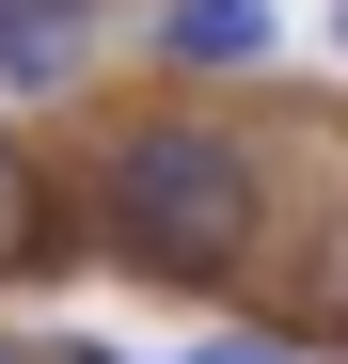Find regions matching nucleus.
I'll return each mask as SVG.
<instances>
[{
  "mask_svg": "<svg viewBox=\"0 0 348 364\" xmlns=\"http://www.w3.org/2000/svg\"><path fill=\"white\" fill-rule=\"evenodd\" d=\"M254 222H269V174L222 143V127H127L95 174V237L158 285H238L254 269Z\"/></svg>",
  "mask_w": 348,
  "mask_h": 364,
  "instance_id": "1",
  "label": "nucleus"
},
{
  "mask_svg": "<svg viewBox=\"0 0 348 364\" xmlns=\"http://www.w3.org/2000/svg\"><path fill=\"white\" fill-rule=\"evenodd\" d=\"M158 64H190V80L269 64V0H158Z\"/></svg>",
  "mask_w": 348,
  "mask_h": 364,
  "instance_id": "2",
  "label": "nucleus"
},
{
  "mask_svg": "<svg viewBox=\"0 0 348 364\" xmlns=\"http://www.w3.org/2000/svg\"><path fill=\"white\" fill-rule=\"evenodd\" d=\"M95 0H0V80H80Z\"/></svg>",
  "mask_w": 348,
  "mask_h": 364,
  "instance_id": "3",
  "label": "nucleus"
},
{
  "mask_svg": "<svg viewBox=\"0 0 348 364\" xmlns=\"http://www.w3.org/2000/svg\"><path fill=\"white\" fill-rule=\"evenodd\" d=\"M32 254H48V174H32L16 143H0V285H16Z\"/></svg>",
  "mask_w": 348,
  "mask_h": 364,
  "instance_id": "4",
  "label": "nucleus"
},
{
  "mask_svg": "<svg viewBox=\"0 0 348 364\" xmlns=\"http://www.w3.org/2000/svg\"><path fill=\"white\" fill-rule=\"evenodd\" d=\"M301 333H317V348H348V222L317 237V269H301Z\"/></svg>",
  "mask_w": 348,
  "mask_h": 364,
  "instance_id": "5",
  "label": "nucleus"
},
{
  "mask_svg": "<svg viewBox=\"0 0 348 364\" xmlns=\"http://www.w3.org/2000/svg\"><path fill=\"white\" fill-rule=\"evenodd\" d=\"M190 364H301V348H190Z\"/></svg>",
  "mask_w": 348,
  "mask_h": 364,
  "instance_id": "6",
  "label": "nucleus"
},
{
  "mask_svg": "<svg viewBox=\"0 0 348 364\" xmlns=\"http://www.w3.org/2000/svg\"><path fill=\"white\" fill-rule=\"evenodd\" d=\"M332 32H348V16H332Z\"/></svg>",
  "mask_w": 348,
  "mask_h": 364,
  "instance_id": "7",
  "label": "nucleus"
}]
</instances>
